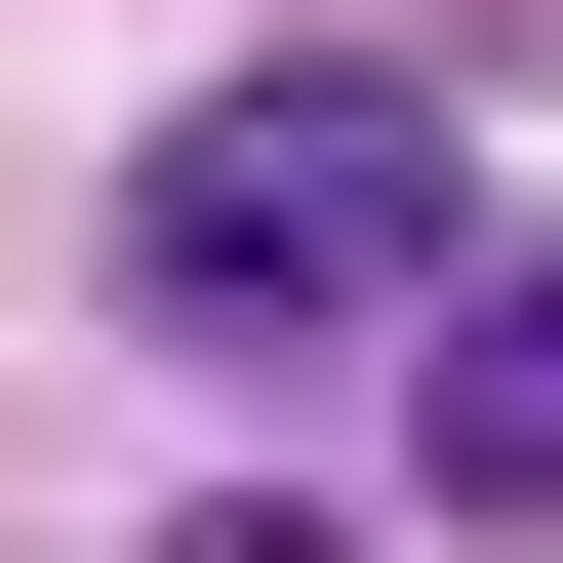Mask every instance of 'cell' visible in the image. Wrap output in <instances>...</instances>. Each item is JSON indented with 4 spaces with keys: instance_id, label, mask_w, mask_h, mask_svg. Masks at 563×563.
Segmentation results:
<instances>
[{
    "instance_id": "1",
    "label": "cell",
    "mask_w": 563,
    "mask_h": 563,
    "mask_svg": "<svg viewBox=\"0 0 563 563\" xmlns=\"http://www.w3.org/2000/svg\"><path fill=\"white\" fill-rule=\"evenodd\" d=\"M483 282V121L363 81V41H282V81H201L162 162H121V322H201V363H322V322H443Z\"/></svg>"
},
{
    "instance_id": "2",
    "label": "cell",
    "mask_w": 563,
    "mask_h": 563,
    "mask_svg": "<svg viewBox=\"0 0 563 563\" xmlns=\"http://www.w3.org/2000/svg\"><path fill=\"white\" fill-rule=\"evenodd\" d=\"M443 483H483V523H563V282H523V242L443 282Z\"/></svg>"
}]
</instances>
